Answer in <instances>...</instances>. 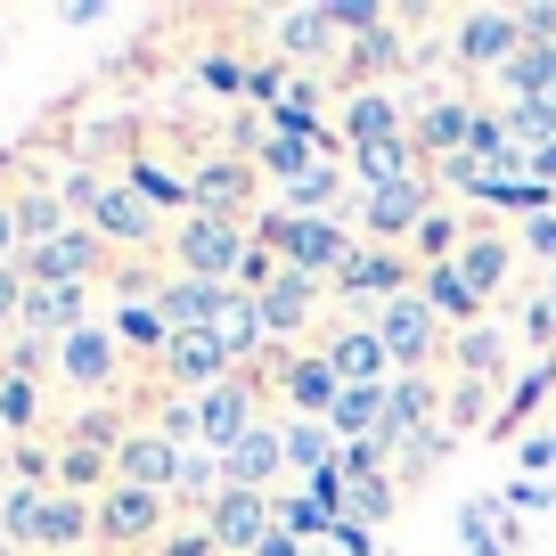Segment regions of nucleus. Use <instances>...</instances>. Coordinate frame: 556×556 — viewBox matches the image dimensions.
Wrapping results in <instances>:
<instances>
[{"label":"nucleus","instance_id":"nucleus-14","mask_svg":"<svg viewBox=\"0 0 556 556\" xmlns=\"http://www.w3.org/2000/svg\"><path fill=\"white\" fill-rule=\"evenodd\" d=\"M516 50H523V25H516V9H467V17L451 25V58H458L467 74H500Z\"/></svg>","mask_w":556,"mask_h":556},{"label":"nucleus","instance_id":"nucleus-54","mask_svg":"<svg viewBox=\"0 0 556 556\" xmlns=\"http://www.w3.org/2000/svg\"><path fill=\"white\" fill-rule=\"evenodd\" d=\"M156 556H222V548H213V532H205V523H180V532L164 540Z\"/></svg>","mask_w":556,"mask_h":556},{"label":"nucleus","instance_id":"nucleus-31","mask_svg":"<svg viewBox=\"0 0 556 556\" xmlns=\"http://www.w3.org/2000/svg\"><path fill=\"white\" fill-rule=\"evenodd\" d=\"M500 90H507V106L516 99H556V41H523L500 66Z\"/></svg>","mask_w":556,"mask_h":556},{"label":"nucleus","instance_id":"nucleus-4","mask_svg":"<svg viewBox=\"0 0 556 556\" xmlns=\"http://www.w3.org/2000/svg\"><path fill=\"white\" fill-rule=\"evenodd\" d=\"M83 229H99V238L115 245L123 262H139V254H164V245H173V229H164V213L148 205V197H139V189H131V180H123V173H115V180H106V189H99V205L83 213Z\"/></svg>","mask_w":556,"mask_h":556},{"label":"nucleus","instance_id":"nucleus-53","mask_svg":"<svg viewBox=\"0 0 556 556\" xmlns=\"http://www.w3.org/2000/svg\"><path fill=\"white\" fill-rule=\"evenodd\" d=\"M17 254H25V229H17V197L0 189V270H9Z\"/></svg>","mask_w":556,"mask_h":556},{"label":"nucleus","instance_id":"nucleus-61","mask_svg":"<svg viewBox=\"0 0 556 556\" xmlns=\"http://www.w3.org/2000/svg\"><path fill=\"white\" fill-rule=\"evenodd\" d=\"M0 442H9V434H0Z\"/></svg>","mask_w":556,"mask_h":556},{"label":"nucleus","instance_id":"nucleus-3","mask_svg":"<svg viewBox=\"0 0 556 556\" xmlns=\"http://www.w3.org/2000/svg\"><path fill=\"white\" fill-rule=\"evenodd\" d=\"M17 278H25V287H99V278H115V245H106L99 229L74 222L66 238L25 245V254H17Z\"/></svg>","mask_w":556,"mask_h":556},{"label":"nucleus","instance_id":"nucleus-22","mask_svg":"<svg viewBox=\"0 0 556 556\" xmlns=\"http://www.w3.org/2000/svg\"><path fill=\"white\" fill-rule=\"evenodd\" d=\"M222 303H229V287H213V278H180V270H164V287H156V319H164L173 336L213 328V319H222Z\"/></svg>","mask_w":556,"mask_h":556},{"label":"nucleus","instance_id":"nucleus-16","mask_svg":"<svg viewBox=\"0 0 556 556\" xmlns=\"http://www.w3.org/2000/svg\"><path fill=\"white\" fill-rule=\"evenodd\" d=\"M180 442H164L156 426H131L123 434V451H115V483H131V491H156V500H173V483H180Z\"/></svg>","mask_w":556,"mask_h":556},{"label":"nucleus","instance_id":"nucleus-47","mask_svg":"<svg viewBox=\"0 0 556 556\" xmlns=\"http://www.w3.org/2000/svg\"><path fill=\"white\" fill-rule=\"evenodd\" d=\"M328 25H336V34H352V41H368L384 25V9H377V0H328Z\"/></svg>","mask_w":556,"mask_h":556},{"label":"nucleus","instance_id":"nucleus-45","mask_svg":"<svg viewBox=\"0 0 556 556\" xmlns=\"http://www.w3.org/2000/svg\"><path fill=\"white\" fill-rule=\"evenodd\" d=\"M245 74H254V58H229V50H205V58H197V83H205L213 99H245Z\"/></svg>","mask_w":556,"mask_h":556},{"label":"nucleus","instance_id":"nucleus-19","mask_svg":"<svg viewBox=\"0 0 556 556\" xmlns=\"http://www.w3.org/2000/svg\"><path fill=\"white\" fill-rule=\"evenodd\" d=\"M254 303H262V319H270V344H295L319 319V303H336V295H328V278H312V270H278V287L254 295Z\"/></svg>","mask_w":556,"mask_h":556},{"label":"nucleus","instance_id":"nucleus-57","mask_svg":"<svg viewBox=\"0 0 556 556\" xmlns=\"http://www.w3.org/2000/svg\"><path fill=\"white\" fill-rule=\"evenodd\" d=\"M303 556H336V548H328V540H312V548H303Z\"/></svg>","mask_w":556,"mask_h":556},{"label":"nucleus","instance_id":"nucleus-20","mask_svg":"<svg viewBox=\"0 0 556 556\" xmlns=\"http://www.w3.org/2000/svg\"><path fill=\"white\" fill-rule=\"evenodd\" d=\"M434 409H442V384H434V377H393V384H384V426H377V442H393V458H401L417 434H434Z\"/></svg>","mask_w":556,"mask_h":556},{"label":"nucleus","instance_id":"nucleus-51","mask_svg":"<svg viewBox=\"0 0 556 556\" xmlns=\"http://www.w3.org/2000/svg\"><path fill=\"white\" fill-rule=\"evenodd\" d=\"M516 467L532 475V483H540V475H556V434H523L516 442Z\"/></svg>","mask_w":556,"mask_h":556},{"label":"nucleus","instance_id":"nucleus-23","mask_svg":"<svg viewBox=\"0 0 556 556\" xmlns=\"http://www.w3.org/2000/svg\"><path fill=\"white\" fill-rule=\"evenodd\" d=\"M238 156H254V173H270L278 189H295L303 173H319V164H328L312 139H287V131H270V123H254V131L238 139Z\"/></svg>","mask_w":556,"mask_h":556},{"label":"nucleus","instance_id":"nucleus-8","mask_svg":"<svg viewBox=\"0 0 556 556\" xmlns=\"http://www.w3.org/2000/svg\"><path fill=\"white\" fill-rule=\"evenodd\" d=\"M442 205V189H434V173H417V180H393V189H368L361 205V238L368 245H401V238H417V222Z\"/></svg>","mask_w":556,"mask_h":556},{"label":"nucleus","instance_id":"nucleus-37","mask_svg":"<svg viewBox=\"0 0 556 556\" xmlns=\"http://www.w3.org/2000/svg\"><path fill=\"white\" fill-rule=\"evenodd\" d=\"M377 426H384V384H344V401H336V417H328V434H336V442H377Z\"/></svg>","mask_w":556,"mask_h":556},{"label":"nucleus","instance_id":"nucleus-50","mask_svg":"<svg viewBox=\"0 0 556 556\" xmlns=\"http://www.w3.org/2000/svg\"><path fill=\"white\" fill-rule=\"evenodd\" d=\"M516 245H523V254H532V262H548V270H556V213H540V222H523V229H516Z\"/></svg>","mask_w":556,"mask_h":556},{"label":"nucleus","instance_id":"nucleus-5","mask_svg":"<svg viewBox=\"0 0 556 556\" xmlns=\"http://www.w3.org/2000/svg\"><path fill=\"white\" fill-rule=\"evenodd\" d=\"M377 336H384V352H393V368L401 377H426V368L451 352V336H442V319L426 312V295H393V303H377Z\"/></svg>","mask_w":556,"mask_h":556},{"label":"nucleus","instance_id":"nucleus-48","mask_svg":"<svg viewBox=\"0 0 556 556\" xmlns=\"http://www.w3.org/2000/svg\"><path fill=\"white\" fill-rule=\"evenodd\" d=\"M336 475H393V442H344Z\"/></svg>","mask_w":556,"mask_h":556},{"label":"nucleus","instance_id":"nucleus-28","mask_svg":"<svg viewBox=\"0 0 556 556\" xmlns=\"http://www.w3.org/2000/svg\"><path fill=\"white\" fill-rule=\"evenodd\" d=\"M222 475H229V491H262V500H270V483L287 475V442H278V426H254V434L222 458Z\"/></svg>","mask_w":556,"mask_h":556},{"label":"nucleus","instance_id":"nucleus-6","mask_svg":"<svg viewBox=\"0 0 556 556\" xmlns=\"http://www.w3.org/2000/svg\"><path fill=\"white\" fill-rule=\"evenodd\" d=\"M262 426V377H229V384H213V393H197V451H213V458H229L245 434Z\"/></svg>","mask_w":556,"mask_h":556},{"label":"nucleus","instance_id":"nucleus-58","mask_svg":"<svg viewBox=\"0 0 556 556\" xmlns=\"http://www.w3.org/2000/svg\"><path fill=\"white\" fill-rule=\"evenodd\" d=\"M0 556H17V548H9V540H0Z\"/></svg>","mask_w":556,"mask_h":556},{"label":"nucleus","instance_id":"nucleus-10","mask_svg":"<svg viewBox=\"0 0 556 556\" xmlns=\"http://www.w3.org/2000/svg\"><path fill=\"white\" fill-rule=\"evenodd\" d=\"M164 516H173V500L131 491V483H106V491H99V548H106V556H139L148 540L164 532Z\"/></svg>","mask_w":556,"mask_h":556},{"label":"nucleus","instance_id":"nucleus-38","mask_svg":"<svg viewBox=\"0 0 556 556\" xmlns=\"http://www.w3.org/2000/svg\"><path fill=\"white\" fill-rule=\"evenodd\" d=\"M442 426H451V434H483V426H500L491 384H483V377H458L451 393H442Z\"/></svg>","mask_w":556,"mask_h":556},{"label":"nucleus","instance_id":"nucleus-13","mask_svg":"<svg viewBox=\"0 0 556 556\" xmlns=\"http://www.w3.org/2000/svg\"><path fill=\"white\" fill-rule=\"evenodd\" d=\"M336 131L344 148H384V139H409V106L393 99V83H352L336 99Z\"/></svg>","mask_w":556,"mask_h":556},{"label":"nucleus","instance_id":"nucleus-25","mask_svg":"<svg viewBox=\"0 0 556 556\" xmlns=\"http://www.w3.org/2000/svg\"><path fill=\"white\" fill-rule=\"evenodd\" d=\"M467 131H475V99H426V106L409 115V139H417V156H426V164L458 156V148H467Z\"/></svg>","mask_w":556,"mask_h":556},{"label":"nucleus","instance_id":"nucleus-59","mask_svg":"<svg viewBox=\"0 0 556 556\" xmlns=\"http://www.w3.org/2000/svg\"><path fill=\"white\" fill-rule=\"evenodd\" d=\"M0 361H9V352H0Z\"/></svg>","mask_w":556,"mask_h":556},{"label":"nucleus","instance_id":"nucleus-33","mask_svg":"<svg viewBox=\"0 0 556 556\" xmlns=\"http://www.w3.org/2000/svg\"><path fill=\"white\" fill-rule=\"evenodd\" d=\"M458 245H467V213L434 205L426 222H417V238H409V262L417 270H442V262H458Z\"/></svg>","mask_w":556,"mask_h":556},{"label":"nucleus","instance_id":"nucleus-46","mask_svg":"<svg viewBox=\"0 0 556 556\" xmlns=\"http://www.w3.org/2000/svg\"><path fill=\"white\" fill-rule=\"evenodd\" d=\"M352 66H361V83H377V74H393V66H401V25L384 17L377 34H368L361 50H352Z\"/></svg>","mask_w":556,"mask_h":556},{"label":"nucleus","instance_id":"nucleus-42","mask_svg":"<svg viewBox=\"0 0 556 556\" xmlns=\"http://www.w3.org/2000/svg\"><path fill=\"white\" fill-rule=\"evenodd\" d=\"M500 523H507L500 491H491V500H467V507H458V540H467L475 556H516V548H507V532H500Z\"/></svg>","mask_w":556,"mask_h":556},{"label":"nucleus","instance_id":"nucleus-52","mask_svg":"<svg viewBox=\"0 0 556 556\" xmlns=\"http://www.w3.org/2000/svg\"><path fill=\"white\" fill-rule=\"evenodd\" d=\"M17 312H25V278H17V262L0 270V336H17Z\"/></svg>","mask_w":556,"mask_h":556},{"label":"nucleus","instance_id":"nucleus-27","mask_svg":"<svg viewBox=\"0 0 556 556\" xmlns=\"http://www.w3.org/2000/svg\"><path fill=\"white\" fill-rule=\"evenodd\" d=\"M417 295H426V312H434V319H442L451 336L483 328V312H491V303L475 295L467 278H458V262H442V270H417Z\"/></svg>","mask_w":556,"mask_h":556},{"label":"nucleus","instance_id":"nucleus-44","mask_svg":"<svg viewBox=\"0 0 556 556\" xmlns=\"http://www.w3.org/2000/svg\"><path fill=\"white\" fill-rule=\"evenodd\" d=\"M451 442H458V434H451V426H434V434H417V442H409V451H401V458H393V483H417V475H434V467H442V458H451Z\"/></svg>","mask_w":556,"mask_h":556},{"label":"nucleus","instance_id":"nucleus-49","mask_svg":"<svg viewBox=\"0 0 556 556\" xmlns=\"http://www.w3.org/2000/svg\"><path fill=\"white\" fill-rule=\"evenodd\" d=\"M523 344H556V270L540 287V303H523Z\"/></svg>","mask_w":556,"mask_h":556},{"label":"nucleus","instance_id":"nucleus-32","mask_svg":"<svg viewBox=\"0 0 556 556\" xmlns=\"http://www.w3.org/2000/svg\"><path fill=\"white\" fill-rule=\"evenodd\" d=\"M278 442H287V475H303V483H312V475H328L336 451H344L319 417H287V426H278Z\"/></svg>","mask_w":556,"mask_h":556},{"label":"nucleus","instance_id":"nucleus-9","mask_svg":"<svg viewBox=\"0 0 556 556\" xmlns=\"http://www.w3.org/2000/svg\"><path fill=\"white\" fill-rule=\"evenodd\" d=\"M262 384H278V401L295 417H319V426H328L336 401H344V377H336L319 352H270V361H262Z\"/></svg>","mask_w":556,"mask_h":556},{"label":"nucleus","instance_id":"nucleus-55","mask_svg":"<svg viewBox=\"0 0 556 556\" xmlns=\"http://www.w3.org/2000/svg\"><path fill=\"white\" fill-rule=\"evenodd\" d=\"M500 500H507V516H540V507H548V483H532V475H523V483H507Z\"/></svg>","mask_w":556,"mask_h":556},{"label":"nucleus","instance_id":"nucleus-56","mask_svg":"<svg viewBox=\"0 0 556 556\" xmlns=\"http://www.w3.org/2000/svg\"><path fill=\"white\" fill-rule=\"evenodd\" d=\"M254 556H303V540H295V532H270V540H262Z\"/></svg>","mask_w":556,"mask_h":556},{"label":"nucleus","instance_id":"nucleus-18","mask_svg":"<svg viewBox=\"0 0 556 556\" xmlns=\"http://www.w3.org/2000/svg\"><path fill=\"white\" fill-rule=\"evenodd\" d=\"M90 328V287H25V312H17V336L34 344H66V336Z\"/></svg>","mask_w":556,"mask_h":556},{"label":"nucleus","instance_id":"nucleus-41","mask_svg":"<svg viewBox=\"0 0 556 556\" xmlns=\"http://www.w3.org/2000/svg\"><path fill=\"white\" fill-rule=\"evenodd\" d=\"M500 361H507V328H491V319H483V328H467V336H451V368H458V377H500Z\"/></svg>","mask_w":556,"mask_h":556},{"label":"nucleus","instance_id":"nucleus-30","mask_svg":"<svg viewBox=\"0 0 556 556\" xmlns=\"http://www.w3.org/2000/svg\"><path fill=\"white\" fill-rule=\"evenodd\" d=\"M17 197V229H25V245H50V238H66V197H58V180H25V189H9Z\"/></svg>","mask_w":556,"mask_h":556},{"label":"nucleus","instance_id":"nucleus-43","mask_svg":"<svg viewBox=\"0 0 556 556\" xmlns=\"http://www.w3.org/2000/svg\"><path fill=\"white\" fill-rule=\"evenodd\" d=\"M34 426H41V384L0 377V434H34Z\"/></svg>","mask_w":556,"mask_h":556},{"label":"nucleus","instance_id":"nucleus-17","mask_svg":"<svg viewBox=\"0 0 556 556\" xmlns=\"http://www.w3.org/2000/svg\"><path fill=\"white\" fill-rule=\"evenodd\" d=\"M205 532H213V548H222V556H254L262 540L278 532V507L262 500V491H222L213 516H205Z\"/></svg>","mask_w":556,"mask_h":556},{"label":"nucleus","instance_id":"nucleus-36","mask_svg":"<svg viewBox=\"0 0 556 556\" xmlns=\"http://www.w3.org/2000/svg\"><path fill=\"white\" fill-rule=\"evenodd\" d=\"M123 180H131L156 213H180V222H189V173H173V164H156V156H131V164H123Z\"/></svg>","mask_w":556,"mask_h":556},{"label":"nucleus","instance_id":"nucleus-26","mask_svg":"<svg viewBox=\"0 0 556 556\" xmlns=\"http://www.w3.org/2000/svg\"><path fill=\"white\" fill-rule=\"evenodd\" d=\"M213 336H222V352H229V368H254V361H270V319H262V303L254 295H238L229 287V303H222V319H213Z\"/></svg>","mask_w":556,"mask_h":556},{"label":"nucleus","instance_id":"nucleus-2","mask_svg":"<svg viewBox=\"0 0 556 556\" xmlns=\"http://www.w3.org/2000/svg\"><path fill=\"white\" fill-rule=\"evenodd\" d=\"M417 287V262H409V245H368L361 238V254L336 270V312L344 319H377V303H393V295H409Z\"/></svg>","mask_w":556,"mask_h":556},{"label":"nucleus","instance_id":"nucleus-40","mask_svg":"<svg viewBox=\"0 0 556 556\" xmlns=\"http://www.w3.org/2000/svg\"><path fill=\"white\" fill-rule=\"evenodd\" d=\"M548 393H556V361H532V368H523V377L500 393V426H491V434H516V426H523V417H532Z\"/></svg>","mask_w":556,"mask_h":556},{"label":"nucleus","instance_id":"nucleus-35","mask_svg":"<svg viewBox=\"0 0 556 556\" xmlns=\"http://www.w3.org/2000/svg\"><path fill=\"white\" fill-rule=\"evenodd\" d=\"M106 328H115V344H123V352H139L148 368H156V361H164V344H173V328L156 319V303H115V312H106Z\"/></svg>","mask_w":556,"mask_h":556},{"label":"nucleus","instance_id":"nucleus-11","mask_svg":"<svg viewBox=\"0 0 556 556\" xmlns=\"http://www.w3.org/2000/svg\"><path fill=\"white\" fill-rule=\"evenodd\" d=\"M189 213H213V222H245L254 229V156H205L189 164Z\"/></svg>","mask_w":556,"mask_h":556},{"label":"nucleus","instance_id":"nucleus-15","mask_svg":"<svg viewBox=\"0 0 556 556\" xmlns=\"http://www.w3.org/2000/svg\"><path fill=\"white\" fill-rule=\"evenodd\" d=\"M156 377L173 384V393L197 401V393H213V384H229L238 368H229V352H222V336H213V328H189V336H173V344H164Z\"/></svg>","mask_w":556,"mask_h":556},{"label":"nucleus","instance_id":"nucleus-24","mask_svg":"<svg viewBox=\"0 0 556 556\" xmlns=\"http://www.w3.org/2000/svg\"><path fill=\"white\" fill-rule=\"evenodd\" d=\"M270 41H278V58H287L295 74L328 66V58H336V25H328V0H319V9H287V17L270 25Z\"/></svg>","mask_w":556,"mask_h":556},{"label":"nucleus","instance_id":"nucleus-21","mask_svg":"<svg viewBox=\"0 0 556 556\" xmlns=\"http://www.w3.org/2000/svg\"><path fill=\"white\" fill-rule=\"evenodd\" d=\"M458 278H467L483 303L507 295V278H516V238L491 222H467V245H458Z\"/></svg>","mask_w":556,"mask_h":556},{"label":"nucleus","instance_id":"nucleus-34","mask_svg":"<svg viewBox=\"0 0 556 556\" xmlns=\"http://www.w3.org/2000/svg\"><path fill=\"white\" fill-rule=\"evenodd\" d=\"M222 491H229V475H222V458H213V451H189V458H180V483H173V507H180V516L205 523Z\"/></svg>","mask_w":556,"mask_h":556},{"label":"nucleus","instance_id":"nucleus-39","mask_svg":"<svg viewBox=\"0 0 556 556\" xmlns=\"http://www.w3.org/2000/svg\"><path fill=\"white\" fill-rule=\"evenodd\" d=\"M507 148H516L523 164L548 156V148H556V106L548 99H516V106H507Z\"/></svg>","mask_w":556,"mask_h":556},{"label":"nucleus","instance_id":"nucleus-12","mask_svg":"<svg viewBox=\"0 0 556 556\" xmlns=\"http://www.w3.org/2000/svg\"><path fill=\"white\" fill-rule=\"evenodd\" d=\"M319 361H328L344 384H393L401 377L393 352H384V336H377V319H344V312H336L328 336H319Z\"/></svg>","mask_w":556,"mask_h":556},{"label":"nucleus","instance_id":"nucleus-60","mask_svg":"<svg viewBox=\"0 0 556 556\" xmlns=\"http://www.w3.org/2000/svg\"><path fill=\"white\" fill-rule=\"evenodd\" d=\"M139 556H148V548H139Z\"/></svg>","mask_w":556,"mask_h":556},{"label":"nucleus","instance_id":"nucleus-7","mask_svg":"<svg viewBox=\"0 0 556 556\" xmlns=\"http://www.w3.org/2000/svg\"><path fill=\"white\" fill-rule=\"evenodd\" d=\"M123 368H131V352L115 344V328H106V319H90L83 336H66V344H58V384H66V393H90V401H115Z\"/></svg>","mask_w":556,"mask_h":556},{"label":"nucleus","instance_id":"nucleus-1","mask_svg":"<svg viewBox=\"0 0 556 556\" xmlns=\"http://www.w3.org/2000/svg\"><path fill=\"white\" fill-rule=\"evenodd\" d=\"M245 254H254V229H245V222H213V213H189V222L173 229V245H164V270H180V278H213V287H238Z\"/></svg>","mask_w":556,"mask_h":556},{"label":"nucleus","instance_id":"nucleus-29","mask_svg":"<svg viewBox=\"0 0 556 556\" xmlns=\"http://www.w3.org/2000/svg\"><path fill=\"white\" fill-rule=\"evenodd\" d=\"M344 173H352V189L368 197V189H393V180H417L426 156H417V139H384V148H352Z\"/></svg>","mask_w":556,"mask_h":556}]
</instances>
